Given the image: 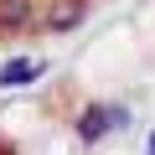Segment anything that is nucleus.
<instances>
[{
  "label": "nucleus",
  "instance_id": "1",
  "mask_svg": "<svg viewBox=\"0 0 155 155\" xmlns=\"http://www.w3.org/2000/svg\"><path fill=\"white\" fill-rule=\"evenodd\" d=\"M41 11H47V0H0V41L41 31Z\"/></svg>",
  "mask_w": 155,
  "mask_h": 155
},
{
  "label": "nucleus",
  "instance_id": "4",
  "mask_svg": "<svg viewBox=\"0 0 155 155\" xmlns=\"http://www.w3.org/2000/svg\"><path fill=\"white\" fill-rule=\"evenodd\" d=\"M41 72H47L41 57H16V62L0 67V88H21V83H31V78H41Z\"/></svg>",
  "mask_w": 155,
  "mask_h": 155
},
{
  "label": "nucleus",
  "instance_id": "2",
  "mask_svg": "<svg viewBox=\"0 0 155 155\" xmlns=\"http://www.w3.org/2000/svg\"><path fill=\"white\" fill-rule=\"evenodd\" d=\"M124 124H129V109H119V104H88L83 114H78V140L98 145L109 129H124Z\"/></svg>",
  "mask_w": 155,
  "mask_h": 155
},
{
  "label": "nucleus",
  "instance_id": "3",
  "mask_svg": "<svg viewBox=\"0 0 155 155\" xmlns=\"http://www.w3.org/2000/svg\"><path fill=\"white\" fill-rule=\"evenodd\" d=\"M88 5H93V0H47V11H41V31H47V36H62V31H72V26H83Z\"/></svg>",
  "mask_w": 155,
  "mask_h": 155
},
{
  "label": "nucleus",
  "instance_id": "5",
  "mask_svg": "<svg viewBox=\"0 0 155 155\" xmlns=\"http://www.w3.org/2000/svg\"><path fill=\"white\" fill-rule=\"evenodd\" d=\"M145 145H150V155H155V134H150V140H145Z\"/></svg>",
  "mask_w": 155,
  "mask_h": 155
}]
</instances>
